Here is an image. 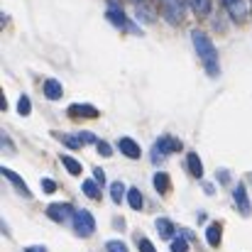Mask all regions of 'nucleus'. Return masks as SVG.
Returning <instances> with one entry per match:
<instances>
[{"label":"nucleus","mask_w":252,"mask_h":252,"mask_svg":"<svg viewBox=\"0 0 252 252\" xmlns=\"http://www.w3.org/2000/svg\"><path fill=\"white\" fill-rule=\"evenodd\" d=\"M42 189H44V193H54L57 191V184L52 179H42Z\"/></svg>","instance_id":"29"},{"label":"nucleus","mask_w":252,"mask_h":252,"mask_svg":"<svg viewBox=\"0 0 252 252\" xmlns=\"http://www.w3.org/2000/svg\"><path fill=\"white\" fill-rule=\"evenodd\" d=\"M206 240H208L211 248H218V245H220V225H218V223L208 225V230H206Z\"/></svg>","instance_id":"15"},{"label":"nucleus","mask_w":252,"mask_h":252,"mask_svg":"<svg viewBox=\"0 0 252 252\" xmlns=\"http://www.w3.org/2000/svg\"><path fill=\"white\" fill-rule=\"evenodd\" d=\"M127 203H130V208L132 211H140L142 208V193H140V189H127Z\"/></svg>","instance_id":"16"},{"label":"nucleus","mask_w":252,"mask_h":252,"mask_svg":"<svg viewBox=\"0 0 252 252\" xmlns=\"http://www.w3.org/2000/svg\"><path fill=\"white\" fill-rule=\"evenodd\" d=\"M118 150L127 157V159H140V145L135 142V140H130V137H120L118 140Z\"/></svg>","instance_id":"7"},{"label":"nucleus","mask_w":252,"mask_h":252,"mask_svg":"<svg viewBox=\"0 0 252 252\" xmlns=\"http://www.w3.org/2000/svg\"><path fill=\"white\" fill-rule=\"evenodd\" d=\"M93 179H95L98 184H103V181H105V174H103V169H100V167L93 169Z\"/></svg>","instance_id":"30"},{"label":"nucleus","mask_w":252,"mask_h":252,"mask_svg":"<svg viewBox=\"0 0 252 252\" xmlns=\"http://www.w3.org/2000/svg\"><path fill=\"white\" fill-rule=\"evenodd\" d=\"M30 110H32L30 98H27V95H20V100H17V113H20L22 118H27V115H30Z\"/></svg>","instance_id":"23"},{"label":"nucleus","mask_w":252,"mask_h":252,"mask_svg":"<svg viewBox=\"0 0 252 252\" xmlns=\"http://www.w3.org/2000/svg\"><path fill=\"white\" fill-rule=\"evenodd\" d=\"M196 15H208L211 12V0H189Z\"/></svg>","instance_id":"20"},{"label":"nucleus","mask_w":252,"mask_h":252,"mask_svg":"<svg viewBox=\"0 0 252 252\" xmlns=\"http://www.w3.org/2000/svg\"><path fill=\"white\" fill-rule=\"evenodd\" d=\"M62 164L66 167L69 174H74V176H79L81 174V162H76L74 157H69V155H62Z\"/></svg>","instance_id":"18"},{"label":"nucleus","mask_w":252,"mask_h":252,"mask_svg":"<svg viewBox=\"0 0 252 252\" xmlns=\"http://www.w3.org/2000/svg\"><path fill=\"white\" fill-rule=\"evenodd\" d=\"M171 252H189V238H186V235L174 238V240H171Z\"/></svg>","instance_id":"22"},{"label":"nucleus","mask_w":252,"mask_h":252,"mask_svg":"<svg viewBox=\"0 0 252 252\" xmlns=\"http://www.w3.org/2000/svg\"><path fill=\"white\" fill-rule=\"evenodd\" d=\"M162 5H164V17H167L171 25L181 22V17H184V7H186V0H162Z\"/></svg>","instance_id":"5"},{"label":"nucleus","mask_w":252,"mask_h":252,"mask_svg":"<svg viewBox=\"0 0 252 252\" xmlns=\"http://www.w3.org/2000/svg\"><path fill=\"white\" fill-rule=\"evenodd\" d=\"M105 252H127V245L120 243V240H110V243L105 245Z\"/></svg>","instance_id":"24"},{"label":"nucleus","mask_w":252,"mask_h":252,"mask_svg":"<svg viewBox=\"0 0 252 252\" xmlns=\"http://www.w3.org/2000/svg\"><path fill=\"white\" fill-rule=\"evenodd\" d=\"M62 93H64V88H62V84H59L57 79H47V81H44V95H47L49 100H59Z\"/></svg>","instance_id":"11"},{"label":"nucleus","mask_w":252,"mask_h":252,"mask_svg":"<svg viewBox=\"0 0 252 252\" xmlns=\"http://www.w3.org/2000/svg\"><path fill=\"white\" fill-rule=\"evenodd\" d=\"M0 171H2V176H5V179H10V181H12V184H15V186L20 189V193H22V196H27V198L32 196V193H30V189H27V184H25V181H22V179H20V176H17V174H15L12 169L2 167Z\"/></svg>","instance_id":"10"},{"label":"nucleus","mask_w":252,"mask_h":252,"mask_svg":"<svg viewBox=\"0 0 252 252\" xmlns=\"http://www.w3.org/2000/svg\"><path fill=\"white\" fill-rule=\"evenodd\" d=\"M54 137H57V140H62L64 145H69V147H74V150H76V147H81V142H79L76 137H69V135H54Z\"/></svg>","instance_id":"25"},{"label":"nucleus","mask_w":252,"mask_h":252,"mask_svg":"<svg viewBox=\"0 0 252 252\" xmlns=\"http://www.w3.org/2000/svg\"><path fill=\"white\" fill-rule=\"evenodd\" d=\"M125 191H127V189H125L120 181H113V184H110V198H113L115 203H120V201H123Z\"/></svg>","instance_id":"19"},{"label":"nucleus","mask_w":252,"mask_h":252,"mask_svg":"<svg viewBox=\"0 0 252 252\" xmlns=\"http://www.w3.org/2000/svg\"><path fill=\"white\" fill-rule=\"evenodd\" d=\"M155 186H157V191H159V193H169V191H171L169 176L164 174V171H157V174H155Z\"/></svg>","instance_id":"17"},{"label":"nucleus","mask_w":252,"mask_h":252,"mask_svg":"<svg viewBox=\"0 0 252 252\" xmlns=\"http://www.w3.org/2000/svg\"><path fill=\"white\" fill-rule=\"evenodd\" d=\"M179 150H181V140H174V137H167V135L159 137L157 145H155V152H157V155H155V162H157V159H164L171 152H179Z\"/></svg>","instance_id":"3"},{"label":"nucleus","mask_w":252,"mask_h":252,"mask_svg":"<svg viewBox=\"0 0 252 252\" xmlns=\"http://www.w3.org/2000/svg\"><path fill=\"white\" fill-rule=\"evenodd\" d=\"M25 252H47V248H39V245H32V248H27Z\"/></svg>","instance_id":"31"},{"label":"nucleus","mask_w":252,"mask_h":252,"mask_svg":"<svg viewBox=\"0 0 252 252\" xmlns=\"http://www.w3.org/2000/svg\"><path fill=\"white\" fill-rule=\"evenodd\" d=\"M186 167H189V171H191L193 176H198V179L203 176V164H201L198 155H193V152H191V155L186 157Z\"/></svg>","instance_id":"14"},{"label":"nucleus","mask_w":252,"mask_h":252,"mask_svg":"<svg viewBox=\"0 0 252 252\" xmlns=\"http://www.w3.org/2000/svg\"><path fill=\"white\" fill-rule=\"evenodd\" d=\"M69 115H71V118H98V108L74 103V105H69Z\"/></svg>","instance_id":"9"},{"label":"nucleus","mask_w":252,"mask_h":252,"mask_svg":"<svg viewBox=\"0 0 252 252\" xmlns=\"http://www.w3.org/2000/svg\"><path fill=\"white\" fill-rule=\"evenodd\" d=\"M84 193L88 198H100V189H98V181H84Z\"/></svg>","instance_id":"21"},{"label":"nucleus","mask_w":252,"mask_h":252,"mask_svg":"<svg viewBox=\"0 0 252 252\" xmlns=\"http://www.w3.org/2000/svg\"><path fill=\"white\" fill-rule=\"evenodd\" d=\"M74 230H76L81 238H91V235H93L95 220H93V216H91L86 208H79V211L74 213Z\"/></svg>","instance_id":"2"},{"label":"nucleus","mask_w":252,"mask_h":252,"mask_svg":"<svg viewBox=\"0 0 252 252\" xmlns=\"http://www.w3.org/2000/svg\"><path fill=\"white\" fill-rule=\"evenodd\" d=\"M74 208L69 203H52L47 208V216L54 220V223H66V220H74Z\"/></svg>","instance_id":"4"},{"label":"nucleus","mask_w":252,"mask_h":252,"mask_svg":"<svg viewBox=\"0 0 252 252\" xmlns=\"http://www.w3.org/2000/svg\"><path fill=\"white\" fill-rule=\"evenodd\" d=\"M233 198H235V203H238L240 213H243V216H250L252 206H250V198H248V191H245V186H243V184H238V186H235Z\"/></svg>","instance_id":"8"},{"label":"nucleus","mask_w":252,"mask_h":252,"mask_svg":"<svg viewBox=\"0 0 252 252\" xmlns=\"http://www.w3.org/2000/svg\"><path fill=\"white\" fill-rule=\"evenodd\" d=\"M191 39H193V47H196V54H198V59L203 62V66H206V71H208V76H218L220 74V64H218V52H216V47H213V42L208 39V34L206 32H201V30H193L191 32Z\"/></svg>","instance_id":"1"},{"label":"nucleus","mask_w":252,"mask_h":252,"mask_svg":"<svg viewBox=\"0 0 252 252\" xmlns=\"http://www.w3.org/2000/svg\"><path fill=\"white\" fill-rule=\"evenodd\" d=\"M108 20L115 25V27H127V22H125V15H123V10L120 7H115V5H110V10H108Z\"/></svg>","instance_id":"13"},{"label":"nucleus","mask_w":252,"mask_h":252,"mask_svg":"<svg viewBox=\"0 0 252 252\" xmlns=\"http://www.w3.org/2000/svg\"><path fill=\"white\" fill-rule=\"evenodd\" d=\"M137 245H140V252H157L155 245H152L147 238H137Z\"/></svg>","instance_id":"27"},{"label":"nucleus","mask_w":252,"mask_h":252,"mask_svg":"<svg viewBox=\"0 0 252 252\" xmlns=\"http://www.w3.org/2000/svg\"><path fill=\"white\" fill-rule=\"evenodd\" d=\"M223 5L228 7V12H230V17H233L235 22H243V20L248 17V5H245V0H223Z\"/></svg>","instance_id":"6"},{"label":"nucleus","mask_w":252,"mask_h":252,"mask_svg":"<svg viewBox=\"0 0 252 252\" xmlns=\"http://www.w3.org/2000/svg\"><path fill=\"white\" fill-rule=\"evenodd\" d=\"M157 233H159V238H174V233H176V228H174V223L169 220V218H157Z\"/></svg>","instance_id":"12"},{"label":"nucleus","mask_w":252,"mask_h":252,"mask_svg":"<svg viewBox=\"0 0 252 252\" xmlns=\"http://www.w3.org/2000/svg\"><path fill=\"white\" fill-rule=\"evenodd\" d=\"M98 155H100V157H110V155H113L110 145H108V142H98Z\"/></svg>","instance_id":"28"},{"label":"nucleus","mask_w":252,"mask_h":252,"mask_svg":"<svg viewBox=\"0 0 252 252\" xmlns=\"http://www.w3.org/2000/svg\"><path fill=\"white\" fill-rule=\"evenodd\" d=\"M76 140H79L81 145H91V142H95V137H93L91 132H86V130H81V132H76Z\"/></svg>","instance_id":"26"}]
</instances>
